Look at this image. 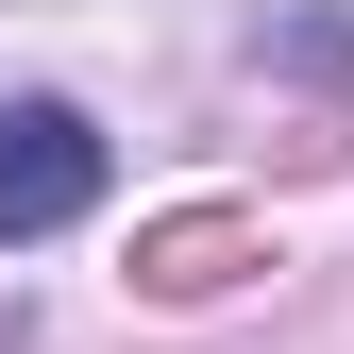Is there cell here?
<instances>
[{"label": "cell", "instance_id": "6da1fadb", "mask_svg": "<svg viewBox=\"0 0 354 354\" xmlns=\"http://www.w3.org/2000/svg\"><path fill=\"white\" fill-rule=\"evenodd\" d=\"M102 186H118V152H102V118H84V102H0V253L68 236Z\"/></svg>", "mask_w": 354, "mask_h": 354}, {"label": "cell", "instance_id": "7a4b0ae2", "mask_svg": "<svg viewBox=\"0 0 354 354\" xmlns=\"http://www.w3.org/2000/svg\"><path fill=\"white\" fill-rule=\"evenodd\" d=\"M253 270V236H236V219H169V236L136 253V287H169V304H203V287H236Z\"/></svg>", "mask_w": 354, "mask_h": 354}]
</instances>
